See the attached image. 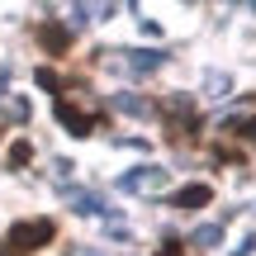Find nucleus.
<instances>
[{
  "label": "nucleus",
  "mask_w": 256,
  "mask_h": 256,
  "mask_svg": "<svg viewBox=\"0 0 256 256\" xmlns=\"http://www.w3.org/2000/svg\"><path fill=\"white\" fill-rule=\"evenodd\" d=\"M57 238V218H24L0 238V256H34Z\"/></svg>",
  "instance_id": "nucleus-1"
},
{
  "label": "nucleus",
  "mask_w": 256,
  "mask_h": 256,
  "mask_svg": "<svg viewBox=\"0 0 256 256\" xmlns=\"http://www.w3.org/2000/svg\"><path fill=\"white\" fill-rule=\"evenodd\" d=\"M34 38H38V48H43L48 57H66L72 52V28H66L62 19H43V24L34 28Z\"/></svg>",
  "instance_id": "nucleus-2"
},
{
  "label": "nucleus",
  "mask_w": 256,
  "mask_h": 256,
  "mask_svg": "<svg viewBox=\"0 0 256 256\" xmlns=\"http://www.w3.org/2000/svg\"><path fill=\"white\" fill-rule=\"evenodd\" d=\"M57 119H62V128L66 133H76V138H86V133H95V128L104 124V114H86V110H76L72 100H62V95H57Z\"/></svg>",
  "instance_id": "nucleus-3"
},
{
  "label": "nucleus",
  "mask_w": 256,
  "mask_h": 256,
  "mask_svg": "<svg viewBox=\"0 0 256 256\" xmlns=\"http://www.w3.org/2000/svg\"><path fill=\"white\" fill-rule=\"evenodd\" d=\"M162 114H166V138H171V142H180V138H194V133H200V128H194V110H190L185 100H166Z\"/></svg>",
  "instance_id": "nucleus-4"
},
{
  "label": "nucleus",
  "mask_w": 256,
  "mask_h": 256,
  "mask_svg": "<svg viewBox=\"0 0 256 256\" xmlns=\"http://www.w3.org/2000/svg\"><path fill=\"white\" fill-rule=\"evenodd\" d=\"M166 204H171V209H204V204H214V190L209 185H180Z\"/></svg>",
  "instance_id": "nucleus-5"
},
{
  "label": "nucleus",
  "mask_w": 256,
  "mask_h": 256,
  "mask_svg": "<svg viewBox=\"0 0 256 256\" xmlns=\"http://www.w3.org/2000/svg\"><path fill=\"white\" fill-rule=\"evenodd\" d=\"M5 162H10V171H24V166L34 162V142H28V138H19V142H10Z\"/></svg>",
  "instance_id": "nucleus-6"
},
{
  "label": "nucleus",
  "mask_w": 256,
  "mask_h": 256,
  "mask_svg": "<svg viewBox=\"0 0 256 256\" xmlns=\"http://www.w3.org/2000/svg\"><path fill=\"white\" fill-rule=\"evenodd\" d=\"M223 133H232V138H247V142L256 147V114H252V119H232L228 128H223Z\"/></svg>",
  "instance_id": "nucleus-7"
},
{
  "label": "nucleus",
  "mask_w": 256,
  "mask_h": 256,
  "mask_svg": "<svg viewBox=\"0 0 256 256\" xmlns=\"http://www.w3.org/2000/svg\"><path fill=\"white\" fill-rule=\"evenodd\" d=\"M152 256H190V252H185V238H176V232H171V238H162V247H156Z\"/></svg>",
  "instance_id": "nucleus-8"
}]
</instances>
